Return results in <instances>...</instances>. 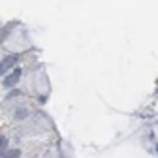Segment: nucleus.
<instances>
[{
	"instance_id": "nucleus-3",
	"label": "nucleus",
	"mask_w": 158,
	"mask_h": 158,
	"mask_svg": "<svg viewBox=\"0 0 158 158\" xmlns=\"http://www.w3.org/2000/svg\"><path fill=\"white\" fill-rule=\"evenodd\" d=\"M19 152L17 149H6L4 152H0V158H19Z\"/></svg>"
},
{
	"instance_id": "nucleus-4",
	"label": "nucleus",
	"mask_w": 158,
	"mask_h": 158,
	"mask_svg": "<svg viewBox=\"0 0 158 158\" xmlns=\"http://www.w3.org/2000/svg\"><path fill=\"white\" fill-rule=\"evenodd\" d=\"M156 149H158V147H156Z\"/></svg>"
},
{
	"instance_id": "nucleus-2",
	"label": "nucleus",
	"mask_w": 158,
	"mask_h": 158,
	"mask_svg": "<svg viewBox=\"0 0 158 158\" xmlns=\"http://www.w3.org/2000/svg\"><path fill=\"white\" fill-rule=\"evenodd\" d=\"M21 73H23V70L21 68H15V70H11L6 77H4V87L6 89H10V87H15L17 83H19V79H21Z\"/></svg>"
},
{
	"instance_id": "nucleus-1",
	"label": "nucleus",
	"mask_w": 158,
	"mask_h": 158,
	"mask_svg": "<svg viewBox=\"0 0 158 158\" xmlns=\"http://www.w3.org/2000/svg\"><path fill=\"white\" fill-rule=\"evenodd\" d=\"M17 55H8V56H4L2 58V62H0V77L2 75H6V73H10V70L15 66V62H17Z\"/></svg>"
}]
</instances>
